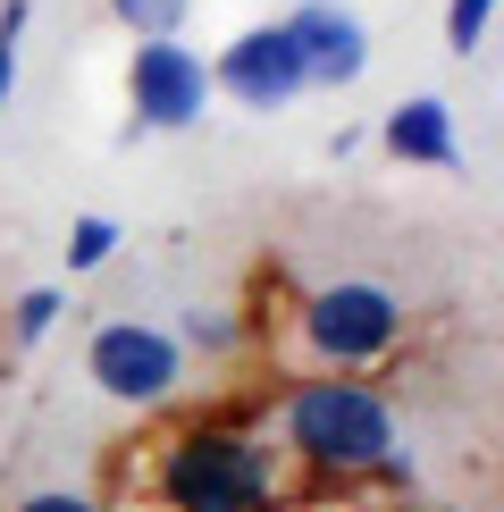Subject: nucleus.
I'll list each match as a JSON object with an SVG mask.
<instances>
[{
  "label": "nucleus",
  "instance_id": "13",
  "mask_svg": "<svg viewBox=\"0 0 504 512\" xmlns=\"http://www.w3.org/2000/svg\"><path fill=\"white\" fill-rule=\"evenodd\" d=\"M496 26V0H446V42H454V59H471L479 42H488Z\"/></svg>",
  "mask_w": 504,
  "mask_h": 512
},
{
  "label": "nucleus",
  "instance_id": "7",
  "mask_svg": "<svg viewBox=\"0 0 504 512\" xmlns=\"http://www.w3.org/2000/svg\"><path fill=\"white\" fill-rule=\"evenodd\" d=\"M286 34H294V51H303L311 93H345V84L370 76V26L345 0H303V9L286 17Z\"/></svg>",
  "mask_w": 504,
  "mask_h": 512
},
{
  "label": "nucleus",
  "instance_id": "14",
  "mask_svg": "<svg viewBox=\"0 0 504 512\" xmlns=\"http://www.w3.org/2000/svg\"><path fill=\"white\" fill-rule=\"evenodd\" d=\"M17 512H101V496H84V487H42V496H26Z\"/></svg>",
  "mask_w": 504,
  "mask_h": 512
},
{
  "label": "nucleus",
  "instance_id": "15",
  "mask_svg": "<svg viewBox=\"0 0 504 512\" xmlns=\"http://www.w3.org/2000/svg\"><path fill=\"white\" fill-rule=\"evenodd\" d=\"M34 26V0H0V42H17Z\"/></svg>",
  "mask_w": 504,
  "mask_h": 512
},
{
  "label": "nucleus",
  "instance_id": "5",
  "mask_svg": "<svg viewBox=\"0 0 504 512\" xmlns=\"http://www.w3.org/2000/svg\"><path fill=\"white\" fill-rule=\"evenodd\" d=\"M202 110H210V59L194 51V42L185 34L135 42V59H126V126H118V143L185 135V126H202Z\"/></svg>",
  "mask_w": 504,
  "mask_h": 512
},
{
  "label": "nucleus",
  "instance_id": "8",
  "mask_svg": "<svg viewBox=\"0 0 504 512\" xmlns=\"http://www.w3.org/2000/svg\"><path fill=\"white\" fill-rule=\"evenodd\" d=\"M378 152L395 168H437V177H462V135H454V101L446 93H404L387 118L370 126Z\"/></svg>",
  "mask_w": 504,
  "mask_h": 512
},
{
  "label": "nucleus",
  "instance_id": "6",
  "mask_svg": "<svg viewBox=\"0 0 504 512\" xmlns=\"http://www.w3.org/2000/svg\"><path fill=\"white\" fill-rule=\"evenodd\" d=\"M303 93H311V76H303V51H294L286 17H261V26L227 34L219 51H210V101H236L252 118H278Z\"/></svg>",
  "mask_w": 504,
  "mask_h": 512
},
{
  "label": "nucleus",
  "instance_id": "1",
  "mask_svg": "<svg viewBox=\"0 0 504 512\" xmlns=\"http://www.w3.org/2000/svg\"><path fill=\"white\" fill-rule=\"evenodd\" d=\"M269 445L311 487H362L395 454V403H387L378 378L303 370V378H286L269 395Z\"/></svg>",
  "mask_w": 504,
  "mask_h": 512
},
{
  "label": "nucleus",
  "instance_id": "16",
  "mask_svg": "<svg viewBox=\"0 0 504 512\" xmlns=\"http://www.w3.org/2000/svg\"><path fill=\"white\" fill-rule=\"evenodd\" d=\"M9 93H17V42H0V110H9Z\"/></svg>",
  "mask_w": 504,
  "mask_h": 512
},
{
  "label": "nucleus",
  "instance_id": "3",
  "mask_svg": "<svg viewBox=\"0 0 504 512\" xmlns=\"http://www.w3.org/2000/svg\"><path fill=\"white\" fill-rule=\"evenodd\" d=\"M412 336L404 294L370 286V277H336V286H311L294 303V353L311 370H345V378H378Z\"/></svg>",
  "mask_w": 504,
  "mask_h": 512
},
{
  "label": "nucleus",
  "instance_id": "12",
  "mask_svg": "<svg viewBox=\"0 0 504 512\" xmlns=\"http://www.w3.org/2000/svg\"><path fill=\"white\" fill-rule=\"evenodd\" d=\"M59 311H68V294H59V286H26V294H17V311H9V345H42V336L59 328Z\"/></svg>",
  "mask_w": 504,
  "mask_h": 512
},
{
  "label": "nucleus",
  "instance_id": "10",
  "mask_svg": "<svg viewBox=\"0 0 504 512\" xmlns=\"http://www.w3.org/2000/svg\"><path fill=\"white\" fill-rule=\"evenodd\" d=\"M118 244H126V227H118V219H101V210H84V219L68 227V277L110 269V261H118Z\"/></svg>",
  "mask_w": 504,
  "mask_h": 512
},
{
  "label": "nucleus",
  "instance_id": "11",
  "mask_svg": "<svg viewBox=\"0 0 504 512\" xmlns=\"http://www.w3.org/2000/svg\"><path fill=\"white\" fill-rule=\"evenodd\" d=\"M110 17H118L135 42H160V34H185L194 0H110Z\"/></svg>",
  "mask_w": 504,
  "mask_h": 512
},
{
  "label": "nucleus",
  "instance_id": "2",
  "mask_svg": "<svg viewBox=\"0 0 504 512\" xmlns=\"http://www.w3.org/2000/svg\"><path fill=\"white\" fill-rule=\"evenodd\" d=\"M286 454L252 420H177L152 445V504L160 512H278L286 504Z\"/></svg>",
  "mask_w": 504,
  "mask_h": 512
},
{
  "label": "nucleus",
  "instance_id": "4",
  "mask_svg": "<svg viewBox=\"0 0 504 512\" xmlns=\"http://www.w3.org/2000/svg\"><path fill=\"white\" fill-rule=\"evenodd\" d=\"M185 370H194V353H185L168 328H143V319H101V328L84 336V378H93L110 403H126V412L177 403Z\"/></svg>",
  "mask_w": 504,
  "mask_h": 512
},
{
  "label": "nucleus",
  "instance_id": "9",
  "mask_svg": "<svg viewBox=\"0 0 504 512\" xmlns=\"http://www.w3.org/2000/svg\"><path fill=\"white\" fill-rule=\"evenodd\" d=\"M168 336H177L185 353H202V361H236L252 328H244V311H236V303H194V311H185Z\"/></svg>",
  "mask_w": 504,
  "mask_h": 512
}]
</instances>
